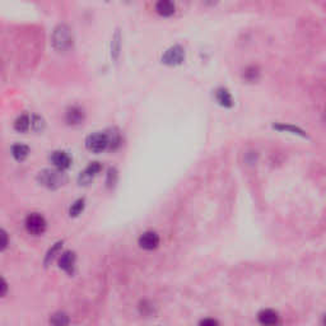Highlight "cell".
<instances>
[{
	"label": "cell",
	"instance_id": "obj_14",
	"mask_svg": "<svg viewBox=\"0 0 326 326\" xmlns=\"http://www.w3.org/2000/svg\"><path fill=\"white\" fill-rule=\"evenodd\" d=\"M215 98H217L219 105L223 106V107L229 108L233 106V98H232L229 90L226 88H218L215 90Z\"/></svg>",
	"mask_w": 326,
	"mask_h": 326
},
{
	"label": "cell",
	"instance_id": "obj_18",
	"mask_svg": "<svg viewBox=\"0 0 326 326\" xmlns=\"http://www.w3.org/2000/svg\"><path fill=\"white\" fill-rule=\"evenodd\" d=\"M84 207H85V200L83 199V197H81V199H77L76 202L70 205V208H69V215L73 218L79 217V215L82 214L83 210H84Z\"/></svg>",
	"mask_w": 326,
	"mask_h": 326
},
{
	"label": "cell",
	"instance_id": "obj_3",
	"mask_svg": "<svg viewBox=\"0 0 326 326\" xmlns=\"http://www.w3.org/2000/svg\"><path fill=\"white\" fill-rule=\"evenodd\" d=\"M25 226L29 234H32V236H41L46 231L47 223L44 215H41L40 213H31L26 218Z\"/></svg>",
	"mask_w": 326,
	"mask_h": 326
},
{
	"label": "cell",
	"instance_id": "obj_25",
	"mask_svg": "<svg viewBox=\"0 0 326 326\" xmlns=\"http://www.w3.org/2000/svg\"><path fill=\"white\" fill-rule=\"evenodd\" d=\"M2 237H3V242H2V250L4 251L5 248H7V246H8V234H7V232L4 231V229H3L2 231Z\"/></svg>",
	"mask_w": 326,
	"mask_h": 326
},
{
	"label": "cell",
	"instance_id": "obj_19",
	"mask_svg": "<svg viewBox=\"0 0 326 326\" xmlns=\"http://www.w3.org/2000/svg\"><path fill=\"white\" fill-rule=\"evenodd\" d=\"M120 49H121V34H120L119 31L115 32L114 37H112V42H111V55L114 59L119 58L120 54Z\"/></svg>",
	"mask_w": 326,
	"mask_h": 326
},
{
	"label": "cell",
	"instance_id": "obj_23",
	"mask_svg": "<svg viewBox=\"0 0 326 326\" xmlns=\"http://www.w3.org/2000/svg\"><path fill=\"white\" fill-rule=\"evenodd\" d=\"M258 76L259 71L256 70L255 68H248L247 70L245 71V78L247 79V81H255V79H258Z\"/></svg>",
	"mask_w": 326,
	"mask_h": 326
},
{
	"label": "cell",
	"instance_id": "obj_11",
	"mask_svg": "<svg viewBox=\"0 0 326 326\" xmlns=\"http://www.w3.org/2000/svg\"><path fill=\"white\" fill-rule=\"evenodd\" d=\"M156 12L162 17H171L176 12L175 3L173 0H157Z\"/></svg>",
	"mask_w": 326,
	"mask_h": 326
},
{
	"label": "cell",
	"instance_id": "obj_26",
	"mask_svg": "<svg viewBox=\"0 0 326 326\" xmlns=\"http://www.w3.org/2000/svg\"><path fill=\"white\" fill-rule=\"evenodd\" d=\"M200 325L214 326V325H218V321L214 319H205V320H203V321H200Z\"/></svg>",
	"mask_w": 326,
	"mask_h": 326
},
{
	"label": "cell",
	"instance_id": "obj_1",
	"mask_svg": "<svg viewBox=\"0 0 326 326\" xmlns=\"http://www.w3.org/2000/svg\"><path fill=\"white\" fill-rule=\"evenodd\" d=\"M37 181L44 188L50 189V190H56V189L61 188L68 183V176H66L65 171L59 170V168H46V170L40 171L37 175Z\"/></svg>",
	"mask_w": 326,
	"mask_h": 326
},
{
	"label": "cell",
	"instance_id": "obj_27",
	"mask_svg": "<svg viewBox=\"0 0 326 326\" xmlns=\"http://www.w3.org/2000/svg\"><path fill=\"white\" fill-rule=\"evenodd\" d=\"M7 291H8V284L5 282V279L2 280V297H5L7 295Z\"/></svg>",
	"mask_w": 326,
	"mask_h": 326
},
{
	"label": "cell",
	"instance_id": "obj_15",
	"mask_svg": "<svg viewBox=\"0 0 326 326\" xmlns=\"http://www.w3.org/2000/svg\"><path fill=\"white\" fill-rule=\"evenodd\" d=\"M28 154H29V148L28 146H26V144L18 143L12 147V156L14 157L15 161L23 162L26 158H27Z\"/></svg>",
	"mask_w": 326,
	"mask_h": 326
},
{
	"label": "cell",
	"instance_id": "obj_16",
	"mask_svg": "<svg viewBox=\"0 0 326 326\" xmlns=\"http://www.w3.org/2000/svg\"><path fill=\"white\" fill-rule=\"evenodd\" d=\"M108 138V149L111 151H116L120 146H121V134L117 129H110L106 132Z\"/></svg>",
	"mask_w": 326,
	"mask_h": 326
},
{
	"label": "cell",
	"instance_id": "obj_7",
	"mask_svg": "<svg viewBox=\"0 0 326 326\" xmlns=\"http://www.w3.org/2000/svg\"><path fill=\"white\" fill-rule=\"evenodd\" d=\"M85 120L84 108L81 106H70L65 112V121L68 125L77 126V125L83 124Z\"/></svg>",
	"mask_w": 326,
	"mask_h": 326
},
{
	"label": "cell",
	"instance_id": "obj_17",
	"mask_svg": "<svg viewBox=\"0 0 326 326\" xmlns=\"http://www.w3.org/2000/svg\"><path fill=\"white\" fill-rule=\"evenodd\" d=\"M61 248H63V241H58L56 244L52 245V247L50 248L49 251H47L46 256H45V260H44V264L45 266H49L50 264L52 263V261L55 260L56 256L60 253Z\"/></svg>",
	"mask_w": 326,
	"mask_h": 326
},
{
	"label": "cell",
	"instance_id": "obj_5",
	"mask_svg": "<svg viewBox=\"0 0 326 326\" xmlns=\"http://www.w3.org/2000/svg\"><path fill=\"white\" fill-rule=\"evenodd\" d=\"M185 59V50L180 45L171 46L170 49L166 50V52L162 56V63L168 66L180 65Z\"/></svg>",
	"mask_w": 326,
	"mask_h": 326
},
{
	"label": "cell",
	"instance_id": "obj_12",
	"mask_svg": "<svg viewBox=\"0 0 326 326\" xmlns=\"http://www.w3.org/2000/svg\"><path fill=\"white\" fill-rule=\"evenodd\" d=\"M258 320L263 325H275L279 321V315L273 310H263L259 312Z\"/></svg>",
	"mask_w": 326,
	"mask_h": 326
},
{
	"label": "cell",
	"instance_id": "obj_10",
	"mask_svg": "<svg viewBox=\"0 0 326 326\" xmlns=\"http://www.w3.org/2000/svg\"><path fill=\"white\" fill-rule=\"evenodd\" d=\"M50 161H51L52 165L55 166L59 170H68L71 166V157L69 156L68 152L65 151H55L52 152V154L50 156Z\"/></svg>",
	"mask_w": 326,
	"mask_h": 326
},
{
	"label": "cell",
	"instance_id": "obj_28",
	"mask_svg": "<svg viewBox=\"0 0 326 326\" xmlns=\"http://www.w3.org/2000/svg\"><path fill=\"white\" fill-rule=\"evenodd\" d=\"M322 322H324V324L326 325V315H325V316H324V321H322Z\"/></svg>",
	"mask_w": 326,
	"mask_h": 326
},
{
	"label": "cell",
	"instance_id": "obj_9",
	"mask_svg": "<svg viewBox=\"0 0 326 326\" xmlns=\"http://www.w3.org/2000/svg\"><path fill=\"white\" fill-rule=\"evenodd\" d=\"M139 246H140L143 250L152 251L156 250L159 246V236L157 232L153 231H147L139 237Z\"/></svg>",
	"mask_w": 326,
	"mask_h": 326
},
{
	"label": "cell",
	"instance_id": "obj_4",
	"mask_svg": "<svg viewBox=\"0 0 326 326\" xmlns=\"http://www.w3.org/2000/svg\"><path fill=\"white\" fill-rule=\"evenodd\" d=\"M85 147L88 151L93 153H101V152L108 149V138L105 133H93L88 135L85 139Z\"/></svg>",
	"mask_w": 326,
	"mask_h": 326
},
{
	"label": "cell",
	"instance_id": "obj_2",
	"mask_svg": "<svg viewBox=\"0 0 326 326\" xmlns=\"http://www.w3.org/2000/svg\"><path fill=\"white\" fill-rule=\"evenodd\" d=\"M51 44L56 51H69L74 45L73 32H71L70 27L66 25H59L58 27L54 29V32H52Z\"/></svg>",
	"mask_w": 326,
	"mask_h": 326
},
{
	"label": "cell",
	"instance_id": "obj_21",
	"mask_svg": "<svg viewBox=\"0 0 326 326\" xmlns=\"http://www.w3.org/2000/svg\"><path fill=\"white\" fill-rule=\"evenodd\" d=\"M117 183V171L116 168H108L107 171V178H106V186L108 189H112Z\"/></svg>",
	"mask_w": 326,
	"mask_h": 326
},
{
	"label": "cell",
	"instance_id": "obj_24",
	"mask_svg": "<svg viewBox=\"0 0 326 326\" xmlns=\"http://www.w3.org/2000/svg\"><path fill=\"white\" fill-rule=\"evenodd\" d=\"M274 129H278V130H287V132H291V133H295V134H302V132L299 129H297V128L295 126H285V125H274ZM304 135V134H302Z\"/></svg>",
	"mask_w": 326,
	"mask_h": 326
},
{
	"label": "cell",
	"instance_id": "obj_20",
	"mask_svg": "<svg viewBox=\"0 0 326 326\" xmlns=\"http://www.w3.org/2000/svg\"><path fill=\"white\" fill-rule=\"evenodd\" d=\"M69 322H70V320H69L68 315L64 314V312H56V314H54L51 317H50V324L56 325V326L68 325Z\"/></svg>",
	"mask_w": 326,
	"mask_h": 326
},
{
	"label": "cell",
	"instance_id": "obj_6",
	"mask_svg": "<svg viewBox=\"0 0 326 326\" xmlns=\"http://www.w3.org/2000/svg\"><path fill=\"white\" fill-rule=\"evenodd\" d=\"M102 171V165L100 162H92L79 173L78 184L82 186L89 185L93 181V178Z\"/></svg>",
	"mask_w": 326,
	"mask_h": 326
},
{
	"label": "cell",
	"instance_id": "obj_13",
	"mask_svg": "<svg viewBox=\"0 0 326 326\" xmlns=\"http://www.w3.org/2000/svg\"><path fill=\"white\" fill-rule=\"evenodd\" d=\"M32 128V117L27 114L20 115L14 121V130L18 133H27Z\"/></svg>",
	"mask_w": 326,
	"mask_h": 326
},
{
	"label": "cell",
	"instance_id": "obj_22",
	"mask_svg": "<svg viewBox=\"0 0 326 326\" xmlns=\"http://www.w3.org/2000/svg\"><path fill=\"white\" fill-rule=\"evenodd\" d=\"M32 129L37 133L42 132L45 129V120L41 116H39V115H33L32 116Z\"/></svg>",
	"mask_w": 326,
	"mask_h": 326
},
{
	"label": "cell",
	"instance_id": "obj_8",
	"mask_svg": "<svg viewBox=\"0 0 326 326\" xmlns=\"http://www.w3.org/2000/svg\"><path fill=\"white\" fill-rule=\"evenodd\" d=\"M76 252L65 251V252L61 253L60 259H59V268L65 271L68 275H73L74 270H76Z\"/></svg>",
	"mask_w": 326,
	"mask_h": 326
}]
</instances>
